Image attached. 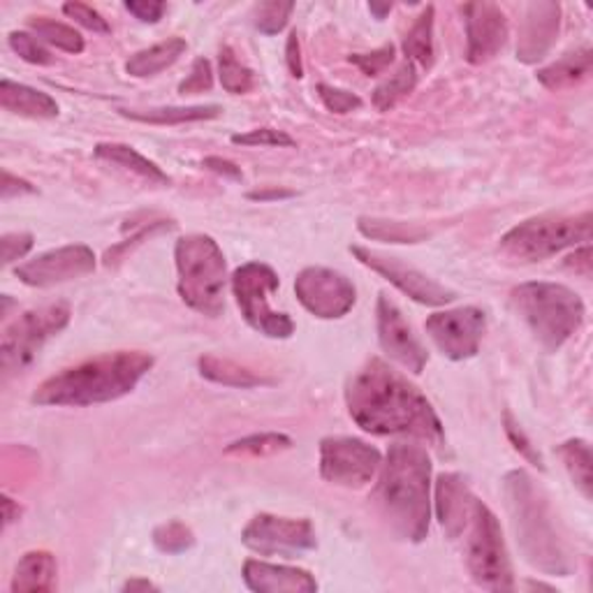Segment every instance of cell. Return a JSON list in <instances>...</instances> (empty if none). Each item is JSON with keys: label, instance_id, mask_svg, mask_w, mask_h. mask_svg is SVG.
<instances>
[{"label": "cell", "instance_id": "obj_1", "mask_svg": "<svg viewBox=\"0 0 593 593\" xmlns=\"http://www.w3.org/2000/svg\"><path fill=\"white\" fill-rule=\"evenodd\" d=\"M345 406L366 433L411 436L433 447L445 445V429L431 401L378 357H371L348 380Z\"/></svg>", "mask_w": 593, "mask_h": 593}, {"label": "cell", "instance_id": "obj_2", "mask_svg": "<svg viewBox=\"0 0 593 593\" xmlns=\"http://www.w3.org/2000/svg\"><path fill=\"white\" fill-rule=\"evenodd\" d=\"M431 459L420 445L394 443L380 464L374 492L378 515L390 531L408 543H422L431 521Z\"/></svg>", "mask_w": 593, "mask_h": 593}, {"label": "cell", "instance_id": "obj_3", "mask_svg": "<svg viewBox=\"0 0 593 593\" xmlns=\"http://www.w3.org/2000/svg\"><path fill=\"white\" fill-rule=\"evenodd\" d=\"M153 366L142 351L104 353L49 376L33 394L38 406H96L130 394Z\"/></svg>", "mask_w": 593, "mask_h": 593}, {"label": "cell", "instance_id": "obj_4", "mask_svg": "<svg viewBox=\"0 0 593 593\" xmlns=\"http://www.w3.org/2000/svg\"><path fill=\"white\" fill-rule=\"evenodd\" d=\"M503 496L525 562L552 578H570L575 562L538 482L525 468H515L503 478Z\"/></svg>", "mask_w": 593, "mask_h": 593}, {"label": "cell", "instance_id": "obj_5", "mask_svg": "<svg viewBox=\"0 0 593 593\" xmlns=\"http://www.w3.org/2000/svg\"><path fill=\"white\" fill-rule=\"evenodd\" d=\"M510 304L547 353L562 351L586 316L582 296L562 283H521L513 288Z\"/></svg>", "mask_w": 593, "mask_h": 593}, {"label": "cell", "instance_id": "obj_6", "mask_svg": "<svg viewBox=\"0 0 593 593\" xmlns=\"http://www.w3.org/2000/svg\"><path fill=\"white\" fill-rule=\"evenodd\" d=\"M174 260L184 304L206 318L223 316L228 263L218 241L209 235H186L174 247Z\"/></svg>", "mask_w": 593, "mask_h": 593}, {"label": "cell", "instance_id": "obj_7", "mask_svg": "<svg viewBox=\"0 0 593 593\" xmlns=\"http://www.w3.org/2000/svg\"><path fill=\"white\" fill-rule=\"evenodd\" d=\"M593 218L591 212L575 216L543 214L515 225L501 239V251L505 257L517 263H540L568 249H580L591 243Z\"/></svg>", "mask_w": 593, "mask_h": 593}, {"label": "cell", "instance_id": "obj_8", "mask_svg": "<svg viewBox=\"0 0 593 593\" xmlns=\"http://www.w3.org/2000/svg\"><path fill=\"white\" fill-rule=\"evenodd\" d=\"M466 538V566L474 582L487 591H513L515 572L508 547H505L503 529L496 515L480 499L474 503Z\"/></svg>", "mask_w": 593, "mask_h": 593}, {"label": "cell", "instance_id": "obj_9", "mask_svg": "<svg viewBox=\"0 0 593 593\" xmlns=\"http://www.w3.org/2000/svg\"><path fill=\"white\" fill-rule=\"evenodd\" d=\"M73 311L65 302H56L49 306H40L22 313L14 318L0 339V369L3 376H16L26 371L28 366L40 355L49 339L59 337L70 325Z\"/></svg>", "mask_w": 593, "mask_h": 593}, {"label": "cell", "instance_id": "obj_10", "mask_svg": "<svg viewBox=\"0 0 593 593\" xmlns=\"http://www.w3.org/2000/svg\"><path fill=\"white\" fill-rule=\"evenodd\" d=\"M278 283V274L265 263H247L232 274V292L243 320L269 339H290L294 335L292 318L269 304Z\"/></svg>", "mask_w": 593, "mask_h": 593}, {"label": "cell", "instance_id": "obj_11", "mask_svg": "<svg viewBox=\"0 0 593 593\" xmlns=\"http://www.w3.org/2000/svg\"><path fill=\"white\" fill-rule=\"evenodd\" d=\"M380 450L353 436H327L320 441V478L343 490H362L380 470Z\"/></svg>", "mask_w": 593, "mask_h": 593}, {"label": "cell", "instance_id": "obj_12", "mask_svg": "<svg viewBox=\"0 0 593 593\" xmlns=\"http://www.w3.org/2000/svg\"><path fill=\"white\" fill-rule=\"evenodd\" d=\"M241 543L260 556L300 559L302 554L318 547V535L311 519H292L260 513L241 531Z\"/></svg>", "mask_w": 593, "mask_h": 593}, {"label": "cell", "instance_id": "obj_13", "mask_svg": "<svg viewBox=\"0 0 593 593\" xmlns=\"http://www.w3.org/2000/svg\"><path fill=\"white\" fill-rule=\"evenodd\" d=\"M300 304L320 320H339L351 313L357 290L348 276L327 267H306L294 278Z\"/></svg>", "mask_w": 593, "mask_h": 593}, {"label": "cell", "instance_id": "obj_14", "mask_svg": "<svg viewBox=\"0 0 593 593\" xmlns=\"http://www.w3.org/2000/svg\"><path fill=\"white\" fill-rule=\"evenodd\" d=\"M425 329L447 359L464 362L480 351L487 331V313L478 306L436 311L427 318Z\"/></svg>", "mask_w": 593, "mask_h": 593}, {"label": "cell", "instance_id": "obj_15", "mask_svg": "<svg viewBox=\"0 0 593 593\" xmlns=\"http://www.w3.org/2000/svg\"><path fill=\"white\" fill-rule=\"evenodd\" d=\"M351 253L357 257V263H362L364 267H369L371 272L380 274L382 278H388V281L396 290H401L406 296H411V300L417 302V304L445 306V304H452L457 300L455 290L436 283L433 278H429L420 269L401 263L399 257L382 255V253H376V251L364 249V247H351Z\"/></svg>", "mask_w": 593, "mask_h": 593}, {"label": "cell", "instance_id": "obj_16", "mask_svg": "<svg viewBox=\"0 0 593 593\" xmlns=\"http://www.w3.org/2000/svg\"><path fill=\"white\" fill-rule=\"evenodd\" d=\"M96 272V253L84 243H70L28 260L14 269L16 278L30 288H54Z\"/></svg>", "mask_w": 593, "mask_h": 593}, {"label": "cell", "instance_id": "obj_17", "mask_svg": "<svg viewBox=\"0 0 593 593\" xmlns=\"http://www.w3.org/2000/svg\"><path fill=\"white\" fill-rule=\"evenodd\" d=\"M376 323H378V341L382 353L392 362L401 364L411 374L420 376L429 362L427 348L415 337L413 327L406 323L404 313L390 300L386 292H380L376 306Z\"/></svg>", "mask_w": 593, "mask_h": 593}, {"label": "cell", "instance_id": "obj_18", "mask_svg": "<svg viewBox=\"0 0 593 593\" xmlns=\"http://www.w3.org/2000/svg\"><path fill=\"white\" fill-rule=\"evenodd\" d=\"M462 12L466 22V61L470 65L490 63L508 42V16L487 0L466 3Z\"/></svg>", "mask_w": 593, "mask_h": 593}, {"label": "cell", "instance_id": "obj_19", "mask_svg": "<svg viewBox=\"0 0 593 593\" xmlns=\"http://www.w3.org/2000/svg\"><path fill=\"white\" fill-rule=\"evenodd\" d=\"M562 30V5L550 0H538L525 8V20L519 26L517 59L527 65L543 61L556 45Z\"/></svg>", "mask_w": 593, "mask_h": 593}, {"label": "cell", "instance_id": "obj_20", "mask_svg": "<svg viewBox=\"0 0 593 593\" xmlns=\"http://www.w3.org/2000/svg\"><path fill=\"white\" fill-rule=\"evenodd\" d=\"M436 517L450 540H459L474 513L476 496L457 474H441L436 480Z\"/></svg>", "mask_w": 593, "mask_h": 593}, {"label": "cell", "instance_id": "obj_21", "mask_svg": "<svg viewBox=\"0 0 593 593\" xmlns=\"http://www.w3.org/2000/svg\"><path fill=\"white\" fill-rule=\"evenodd\" d=\"M241 578L255 593H316L318 582L308 570L249 559Z\"/></svg>", "mask_w": 593, "mask_h": 593}, {"label": "cell", "instance_id": "obj_22", "mask_svg": "<svg viewBox=\"0 0 593 593\" xmlns=\"http://www.w3.org/2000/svg\"><path fill=\"white\" fill-rule=\"evenodd\" d=\"M56 575H59V566H56L54 554H49L45 550L26 552L20 559V564H16V568H14L10 589L14 593L54 591L56 589Z\"/></svg>", "mask_w": 593, "mask_h": 593}, {"label": "cell", "instance_id": "obj_23", "mask_svg": "<svg viewBox=\"0 0 593 593\" xmlns=\"http://www.w3.org/2000/svg\"><path fill=\"white\" fill-rule=\"evenodd\" d=\"M0 108L16 116L28 118H56L59 104L49 93L33 89L26 84H16L12 79L0 81Z\"/></svg>", "mask_w": 593, "mask_h": 593}, {"label": "cell", "instance_id": "obj_24", "mask_svg": "<svg viewBox=\"0 0 593 593\" xmlns=\"http://www.w3.org/2000/svg\"><path fill=\"white\" fill-rule=\"evenodd\" d=\"M593 51L591 47H580L552 65L538 70V81L545 86L547 91H568L572 86L582 84L591 75Z\"/></svg>", "mask_w": 593, "mask_h": 593}, {"label": "cell", "instance_id": "obj_25", "mask_svg": "<svg viewBox=\"0 0 593 593\" xmlns=\"http://www.w3.org/2000/svg\"><path fill=\"white\" fill-rule=\"evenodd\" d=\"M96 159L102 161V163H110V165H116L121 169H128L133 174H137V177L147 179L149 184H155V186H169L172 179L167 177V174L151 163L149 159H144L142 153L135 151L133 147L128 144H116V142H102L96 147Z\"/></svg>", "mask_w": 593, "mask_h": 593}, {"label": "cell", "instance_id": "obj_26", "mask_svg": "<svg viewBox=\"0 0 593 593\" xmlns=\"http://www.w3.org/2000/svg\"><path fill=\"white\" fill-rule=\"evenodd\" d=\"M186 49H188V42L184 38H169L165 42L137 51V54L130 56V61L126 63V73L137 79L155 77L161 75L163 70L177 63L186 54Z\"/></svg>", "mask_w": 593, "mask_h": 593}, {"label": "cell", "instance_id": "obj_27", "mask_svg": "<svg viewBox=\"0 0 593 593\" xmlns=\"http://www.w3.org/2000/svg\"><path fill=\"white\" fill-rule=\"evenodd\" d=\"M121 116H126L137 124L151 126H179V124H195V121H212L223 114L220 104H195V108H153V110H118Z\"/></svg>", "mask_w": 593, "mask_h": 593}, {"label": "cell", "instance_id": "obj_28", "mask_svg": "<svg viewBox=\"0 0 593 593\" xmlns=\"http://www.w3.org/2000/svg\"><path fill=\"white\" fill-rule=\"evenodd\" d=\"M200 374L202 378L216 382V386H225V388H237V390H251V388H260V386H272V378L257 376L247 366H241L232 359H223L216 355H202L200 362Z\"/></svg>", "mask_w": 593, "mask_h": 593}, {"label": "cell", "instance_id": "obj_29", "mask_svg": "<svg viewBox=\"0 0 593 593\" xmlns=\"http://www.w3.org/2000/svg\"><path fill=\"white\" fill-rule=\"evenodd\" d=\"M357 230L366 239L386 241V243H420V241L429 239V230L420 228V225H415V223L369 218V216H362L357 220Z\"/></svg>", "mask_w": 593, "mask_h": 593}, {"label": "cell", "instance_id": "obj_30", "mask_svg": "<svg viewBox=\"0 0 593 593\" xmlns=\"http://www.w3.org/2000/svg\"><path fill=\"white\" fill-rule=\"evenodd\" d=\"M433 16H436L433 5H427L422 10V14L415 20V24L411 26V30L406 33V38H404L406 61L413 63V65H420L425 70H429L433 65V56H436V49H433Z\"/></svg>", "mask_w": 593, "mask_h": 593}, {"label": "cell", "instance_id": "obj_31", "mask_svg": "<svg viewBox=\"0 0 593 593\" xmlns=\"http://www.w3.org/2000/svg\"><path fill=\"white\" fill-rule=\"evenodd\" d=\"M556 455L564 462L572 484L578 487L580 494L589 501L593 490V478H591V445L584 439H570L556 447Z\"/></svg>", "mask_w": 593, "mask_h": 593}, {"label": "cell", "instance_id": "obj_32", "mask_svg": "<svg viewBox=\"0 0 593 593\" xmlns=\"http://www.w3.org/2000/svg\"><path fill=\"white\" fill-rule=\"evenodd\" d=\"M417 86V73L413 63H404L394 75H390L386 81H380L374 91V104L378 112H390L396 104L408 98Z\"/></svg>", "mask_w": 593, "mask_h": 593}, {"label": "cell", "instance_id": "obj_33", "mask_svg": "<svg viewBox=\"0 0 593 593\" xmlns=\"http://www.w3.org/2000/svg\"><path fill=\"white\" fill-rule=\"evenodd\" d=\"M218 75H220V84L223 89L232 93V96H243V93H251L253 86H255V75L253 70L243 65L232 47H220L218 51Z\"/></svg>", "mask_w": 593, "mask_h": 593}, {"label": "cell", "instance_id": "obj_34", "mask_svg": "<svg viewBox=\"0 0 593 593\" xmlns=\"http://www.w3.org/2000/svg\"><path fill=\"white\" fill-rule=\"evenodd\" d=\"M28 26L38 33L40 40H45L47 45L56 47L61 51H67V54H81L84 47H86L84 38L73 26L49 20V16H30Z\"/></svg>", "mask_w": 593, "mask_h": 593}, {"label": "cell", "instance_id": "obj_35", "mask_svg": "<svg viewBox=\"0 0 593 593\" xmlns=\"http://www.w3.org/2000/svg\"><path fill=\"white\" fill-rule=\"evenodd\" d=\"M292 447V439L286 433H253L247 439H239L225 447V455H251V457H267Z\"/></svg>", "mask_w": 593, "mask_h": 593}, {"label": "cell", "instance_id": "obj_36", "mask_svg": "<svg viewBox=\"0 0 593 593\" xmlns=\"http://www.w3.org/2000/svg\"><path fill=\"white\" fill-rule=\"evenodd\" d=\"M153 545L165 554H184L195 545V535L184 521H167L153 531Z\"/></svg>", "mask_w": 593, "mask_h": 593}, {"label": "cell", "instance_id": "obj_37", "mask_svg": "<svg viewBox=\"0 0 593 593\" xmlns=\"http://www.w3.org/2000/svg\"><path fill=\"white\" fill-rule=\"evenodd\" d=\"M294 3H283V0H269L255 8V28L265 35H278L286 26Z\"/></svg>", "mask_w": 593, "mask_h": 593}, {"label": "cell", "instance_id": "obj_38", "mask_svg": "<svg viewBox=\"0 0 593 593\" xmlns=\"http://www.w3.org/2000/svg\"><path fill=\"white\" fill-rule=\"evenodd\" d=\"M8 42H10L14 54L30 65H54V61H56L40 40H35L33 35H28L24 30H12Z\"/></svg>", "mask_w": 593, "mask_h": 593}, {"label": "cell", "instance_id": "obj_39", "mask_svg": "<svg viewBox=\"0 0 593 593\" xmlns=\"http://www.w3.org/2000/svg\"><path fill=\"white\" fill-rule=\"evenodd\" d=\"M503 429H505V436H508V441L513 443V447L519 452L521 457H525L531 466H538L540 470H545L543 455H540L538 447L531 443V439L525 433V429H521V425L515 420L510 411L503 413Z\"/></svg>", "mask_w": 593, "mask_h": 593}, {"label": "cell", "instance_id": "obj_40", "mask_svg": "<svg viewBox=\"0 0 593 593\" xmlns=\"http://www.w3.org/2000/svg\"><path fill=\"white\" fill-rule=\"evenodd\" d=\"M232 144L239 147H278V149H290L296 142L294 139L283 133V130H274V128H257L243 135H232Z\"/></svg>", "mask_w": 593, "mask_h": 593}, {"label": "cell", "instance_id": "obj_41", "mask_svg": "<svg viewBox=\"0 0 593 593\" xmlns=\"http://www.w3.org/2000/svg\"><path fill=\"white\" fill-rule=\"evenodd\" d=\"M394 54H396L394 45H382L380 49L369 51V54H353L351 63L362 70V75L378 77L394 63Z\"/></svg>", "mask_w": 593, "mask_h": 593}, {"label": "cell", "instance_id": "obj_42", "mask_svg": "<svg viewBox=\"0 0 593 593\" xmlns=\"http://www.w3.org/2000/svg\"><path fill=\"white\" fill-rule=\"evenodd\" d=\"M318 96H320L325 108L335 114H351L362 108L359 96L345 91V89H337V86H331V84H318Z\"/></svg>", "mask_w": 593, "mask_h": 593}, {"label": "cell", "instance_id": "obj_43", "mask_svg": "<svg viewBox=\"0 0 593 593\" xmlns=\"http://www.w3.org/2000/svg\"><path fill=\"white\" fill-rule=\"evenodd\" d=\"M174 228V223L172 220H155V223H149L147 225V228H142V230H139L135 237H130V239H126L124 243H118V247H114L112 251H108V253H104V265H108V267H112V265H116L118 263V260L121 257H124L133 247H137V243H142L144 239H151L153 235H159V232H165V230H172Z\"/></svg>", "mask_w": 593, "mask_h": 593}, {"label": "cell", "instance_id": "obj_44", "mask_svg": "<svg viewBox=\"0 0 593 593\" xmlns=\"http://www.w3.org/2000/svg\"><path fill=\"white\" fill-rule=\"evenodd\" d=\"M212 86H214L212 63H209L206 59H195L193 67H190V75L179 84V93L181 96H195V93L212 91Z\"/></svg>", "mask_w": 593, "mask_h": 593}, {"label": "cell", "instance_id": "obj_45", "mask_svg": "<svg viewBox=\"0 0 593 593\" xmlns=\"http://www.w3.org/2000/svg\"><path fill=\"white\" fill-rule=\"evenodd\" d=\"M63 14L93 33H102V35L112 33V26L108 24V20H104L98 10H93L91 5H86V3H65Z\"/></svg>", "mask_w": 593, "mask_h": 593}, {"label": "cell", "instance_id": "obj_46", "mask_svg": "<svg viewBox=\"0 0 593 593\" xmlns=\"http://www.w3.org/2000/svg\"><path fill=\"white\" fill-rule=\"evenodd\" d=\"M33 235L30 232H8L0 237V247H3V265H12L16 260L24 257L33 249Z\"/></svg>", "mask_w": 593, "mask_h": 593}, {"label": "cell", "instance_id": "obj_47", "mask_svg": "<svg viewBox=\"0 0 593 593\" xmlns=\"http://www.w3.org/2000/svg\"><path fill=\"white\" fill-rule=\"evenodd\" d=\"M126 10L142 24H159L167 5L161 0H126Z\"/></svg>", "mask_w": 593, "mask_h": 593}, {"label": "cell", "instance_id": "obj_48", "mask_svg": "<svg viewBox=\"0 0 593 593\" xmlns=\"http://www.w3.org/2000/svg\"><path fill=\"white\" fill-rule=\"evenodd\" d=\"M0 193H3V200H10V198H16V195L38 193V188H35L33 184H28L26 179L14 177L12 172L3 169V186H0Z\"/></svg>", "mask_w": 593, "mask_h": 593}, {"label": "cell", "instance_id": "obj_49", "mask_svg": "<svg viewBox=\"0 0 593 593\" xmlns=\"http://www.w3.org/2000/svg\"><path fill=\"white\" fill-rule=\"evenodd\" d=\"M286 61L294 79L304 77V63H302V49H300V38H296V33H290L288 45H286Z\"/></svg>", "mask_w": 593, "mask_h": 593}, {"label": "cell", "instance_id": "obj_50", "mask_svg": "<svg viewBox=\"0 0 593 593\" xmlns=\"http://www.w3.org/2000/svg\"><path fill=\"white\" fill-rule=\"evenodd\" d=\"M206 169H212L216 174H220V177H228L232 181H241L243 174H241V167H237L232 161H225V159H218V155H209V159H204L202 163Z\"/></svg>", "mask_w": 593, "mask_h": 593}, {"label": "cell", "instance_id": "obj_51", "mask_svg": "<svg viewBox=\"0 0 593 593\" xmlns=\"http://www.w3.org/2000/svg\"><path fill=\"white\" fill-rule=\"evenodd\" d=\"M566 267L575 269V274H580L584 278H591V243H584V247L575 249V255L566 260Z\"/></svg>", "mask_w": 593, "mask_h": 593}, {"label": "cell", "instance_id": "obj_52", "mask_svg": "<svg viewBox=\"0 0 593 593\" xmlns=\"http://www.w3.org/2000/svg\"><path fill=\"white\" fill-rule=\"evenodd\" d=\"M253 202H272V200H288L294 198V190H286V188H260V190H251L247 195Z\"/></svg>", "mask_w": 593, "mask_h": 593}, {"label": "cell", "instance_id": "obj_53", "mask_svg": "<svg viewBox=\"0 0 593 593\" xmlns=\"http://www.w3.org/2000/svg\"><path fill=\"white\" fill-rule=\"evenodd\" d=\"M22 517V508L20 503H14L10 496H3V527L8 529L10 525H14L16 519Z\"/></svg>", "mask_w": 593, "mask_h": 593}, {"label": "cell", "instance_id": "obj_54", "mask_svg": "<svg viewBox=\"0 0 593 593\" xmlns=\"http://www.w3.org/2000/svg\"><path fill=\"white\" fill-rule=\"evenodd\" d=\"M121 589H124V591H159V586H155L153 582H149V580H139V578L128 580Z\"/></svg>", "mask_w": 593, "mask_h": 593}, {"label": "cell", "instance_id": "obj_55", "mask_svg": "<svg viewBox=\"0 0 593 593\" xmlns=\"http://www.w3.org/2000/svg\"><path fill=\"white\" fill-rule=\"evenodd\" d=\"M369 10L376 20H386V16L392 12V3H369Z\"/></svg>", "mask_w": 593, "mask_h": 593}, {"label": "cell", "instance_id": "obj_56", "mask_svg": "<svg viewBox=\"0 0 593 593\" xmlns=\"http://www.w3.org/2000/svg\"><path fill=\"white\" fill-rule=\"evenodd\" d=\"M527 586H529V589H547V591H554V586L543 584V582H527Z\"/></svg>", "mask_w": 593, "mask_h": 593}]
</instances>
